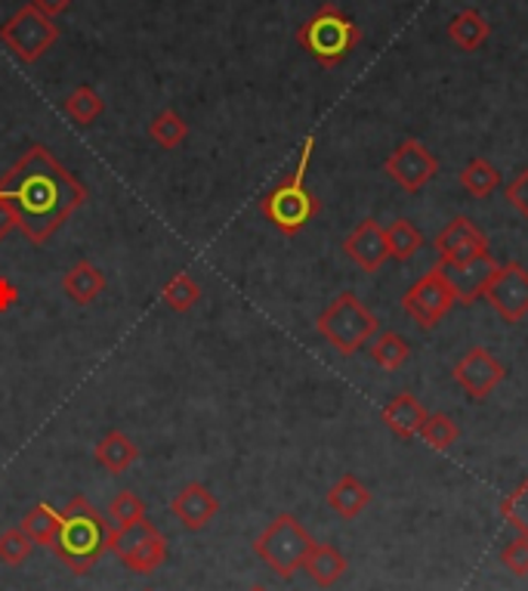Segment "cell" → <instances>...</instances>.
<instances>
[{
  "mask_svg": "<svg viewBox=\"0 0 528 591\" xmlns=\"http://www.w3.org/2000/svg\"><path fill=\"white\" fill-rule=\"evenodd\" d=\"M0 195L13 205L19 232L32 245H47L87 202V186L47 146H28L0 177Z\"/></svg>",
  "mask_w": 528,
  "mask_h": 591,
  "instance_id": "obj_1",
  "label": "cell"
},
{
  "mask_svg": "<svg viewBox=\"0 0 528 591\" xmlns=\"http://www.w3.org/2000/svg\"><path fill=\"white\" fill-rule=\"evenodd\" d=\"M108 533H112V523L105 521L84 496H74L59 511V530L50 548L71 573L87 576L108 552Z\"/></svg>",
  "mask_w": 528,
  "mask_h": 591,
  "instance_id": "obj_2",
  "label": "cell"
},
{
  "mask_svg": "<svg viewBox=\"0 0 528 591\" xmlns=\"http://www.w3.org/2000/svg\"><path fill=\"white\" fill-rule=\"evenodd\" d=\"M315 149V137L303 139V149H300V161L297 168L290 171L278 186L266 192L260 198V214L273 224L282 236H297L319 217L322 202L315 198V192L307 186V168L309 158Z\"/></svg>",
  "mask_w": 528,
  "mask_h": 591,
  "instance_id": "obj_3",
  "label": "cell"
},
{
  "mask_svg": "<svg viewBox=\"0 0 528 591\" xmlns=\"http://www.w3.org/2000/svg\"><path fill=\"white\" fill-rule=\"evenodd\" d=\"M297 41L322 69H337L343 59L358 47L361 29L343 13L341 7L324 3L297 29Z\"/></svg>",
  "mask_w": 528,
  "mask_h": 591,
  "instance_id": "obj_4",
  "label": "cell"
},
{
  "mask_svg": "<svg viewBox=\"0 0 528 591\" xmlns=\"http://www.w3.org/2000/svg\"><path fill=\"white\" fill-rule=\"evenodd\" d=\"M315 331L341 356H353L377 334V316L353 292H343L319 314Z\"/></svg>",
  "mask_w": 528,
  "mask_h": 591,
  "instance_id": "obj_5",
  "label": "cell"
},
{
  "mask_svg": "<svg viewBox=\"0 0 528 591\" xmlns=\"http://www.w3.org/2000/svg\"><path fill=\"white\" fill-rule=\"evenodd\" d=\"M315 539L294 514H278L273 523L254 539V555L273 570L278 579H290L297 570H303V560L312 552Z\"/></svg>",
  "mask_w": 528,
  "mask_h": 591,
  "instance_id": "obj_6",
  "label": "cell"
},
{
  "mask_svg": "<svg viewBox=\"0 0 528 591\" xmlns=\"http://www.w3.org/2000/svg\"><path fill=\"white\" fill-rule=\"evenodd\" d=\"M59 35H62L59 25L35 10L32 3L19 7L16 13L0 25V44L25 66H35L37 59H44L56 47Z\"/></svg>",
  "mask_w": 528,
  "mask_h": 591,
  "instance_id": "obj_7",
  "label": "cell"
},
{
  "mask_svg": "<svg viewBox=\"0 0 528 591\" xmlns=\"http://www.w3.org/2000/svg\"><path fill=\"white\" fill-rule=\"evenodd\" d=\"M108 552L118 557L127 570L149 576L164 567V560H168V539L161 536V530L154 523L142 518V521L130 523V526H112Z\"/></svg>",
  "mask_w": 528,
  "mask_h": 591,
  "instance_id": "obj_8",
  "label": "cell"
},
{
  "mask_svg": "<svg viewBox=\"0 0 528 591\" xmlns=\"http://www.w3.org/2000/svg\"><path fill=\"white\" fill-rule=\"evenodd\" d=\"M455 307V295L445 285L439 266H433L426 276H421L409 292L402 295V310L421 326V329H433L436 322H443L445 314Z\"/></svg>",
  "mask_w": 528,
  "mask_h": 591,
  "instance_id": "obj_9",
  "label": "cell"
},
{
  "mask_svg": "<svg viewBox=\"0 0 528 591\" xmlns=\"http://www.w3.org/2000/svg\"><path fill=\"white\" fill-rule=\"evenodd\" d=\"M485 300L504 322H523L528 316V270L523 263H504L497 266Z\"/></svg>",
  "mask_w": 528,
  "mask_h": 591,
  "instance_id": "obj_10",
  "label": "cell"
},
{
  "mask_svg": "<svg viewBox=\"0 0 528 591\" xmlns=\"http://www.w3.org/2000/svg\"><path fill=\"white\" fill-rule=\"evenodd\" d=\"M436 266H439V273H443L445 285L451 288L455 304L470 307V304H477L479 297H485V292H489V285H492V279L501 263L494 261L492 254L485 251V254L470 258V261L436 263Z\"/></svg>",
  "mask_w": 528,
  "mask_h": 591,
  "instance_id": "obj_11",
  "label": "cell"
},
{
  "mask_svg": "<svg viewBox=\"0 0 528 591\" xmlns=\"http://www.w3.org/2000/svg\"><path fill=\"white\" fill-rule=\"evenodd\" d=\"M383 168L405 192H421L439 171V158L433 156L421 139H405L395 146V152L387 158Z\"/></svg>",
  "mask_w": 528,
  "mask_h": 591,
  "instance_id": "obj_12",
  "label": "cell"
},
{
  "mask_svg": "<svg viewBox=\"0 0 528 591\" xmlns=\"http://www.w3.org/2000/svg\"><path fill=\"white\" fill-rule=\"evenodd\" d=\"M451 375H455V382H458L473 400H485L494 387L504 382L507 368H504L501 360H497L494 353H489L485 348H473L467 350L458 363H455V372H451Z\"/></svg>",
  "mask_w": 528,
  "mask_h": 591,
  "instance_id": "obj_13",
  "label": "cell"
},
{
  "mask_svg": "<svg viewBox=\"0 0 528 591\" xmlns=\"http://www.w3.org/2000/svg\"><path fill=\"white\" fill-rule=\"evenodd\" d=\"M346 258L361 266L365 273H377L383 263L390 261V245H387V229L377 224L375 217L361 220L346 239H343Z\"/></svg>",
  "mask_w": 528,
  "mask_h": 591,
  "instance_id": "obj_14",
  "label": "cell"
},
{
  "mask_svg": "<svg viewBox=\"0 0 528 591\" xmlns=\"http://www.w3.org/2000/svg\"><path fill=\"white\" fill-rule=\"evenodd\" d=\"M436 251H439V263L470 261V258H479L489 251V239L470 217H455L436 236Z\"/></svg>",
  "mask_w": 528,
  "mask_h": 591,
  "instance_id": "obj_15",
  "label": "cell"
},
{
  "mask_svg": "<svg viewBox=\"0 0 528 591\" xmlns=\"http://www.w3.org/2000/svg\"><path fill=\"white\" fill-rule=\"evenodd\" d=\"M171 514L183 523L186 530L198 533V530H205L207 523L220 514V502H217V496H214L205 484H186V487L173 496Z\"/></svg>",
  "mask_w": 528,
  "mask_h": 591,
  "instance_id": "obj_16",
  "label": "cell"
},
{
  "mask_svg": "<svg viewBox=\"0 0 528 591\" xmlns=\"http://www.w3.org/2000/svg\"><path fill=\"white\" fill-rule=\"evenodd\" d=\"M426 416H429V412H426L424 402L417 400L414 394H399V397H392V400L383 406L387 428H390L395 436H402V440H411V436L421 434Z\"/></svg>",
  "mask_w": 528,
  "mask_h": 591,
  "instance_id": "obj_17",
  "label": "cell"
},
{
  "mask_svg": "<svg viewBox=\"0 0 528 591\" xmlns=\"http://www.w3.org/2000/svg\"><path fill=\"white\" fill-rule=\"evenodd\" d=\"M62 292H66V297H69L71 304H78V307L93 304V300L105 292L103 270H100L96 263L78 261L74 266H69L66 276H62Z\"/></svg>",
  "mask_w": 528,
  "mask_h": 591,
  "instance_id": "obj_18",
  "label": "cell"
},
{
  "mask_svg": "<svg viewBox=\"0 0 528 591\" xmlns=\"http://www.w3.org/2000/svg\"><path fill=\"white\" fill-rule=\"evenodd\" d=\"M96 465H103L108 474H124L139 462V446L124 431H108L93 450Z\"/></svg>",
  "mask_w": 528,
  "mask_h": 591,
  "instance_id": "obj_19",
  "label": "cell"
},
{
  "mask_svg": "<svg viewBox=\"0 0 528 591\" xmlns=\"http://www.w3.org/2000/svg\"><path fill=\"white\" fill-rule=\"evenodd\" d=\"M303 570L309 573V579L315 582V586H322V589H331L334 582H341L346 570H349V564H346V557L334 548V545H328V542H315L312 545V552L303 560Z\"/></svg>",
  "mask_w": 528,
  "mask_h": 591,
  "instance_id": "obj_20",
  "label": "cell"
},
{
  "mask_svg": "<svg viewBox=\"0 0 528 591\" xmlns=\"http://www.w3.org/2000/svg\"><path fill=\"white\" fill-rule=\"evenodd\" d=\"M328 504H331L334 514H341L343 521H353L371 504V489L353 474H343L341 480L328 489Z\"/></svg>",
  "mask_w": 528,
  "mask_h": 591,
  "instance_id": "obj_21",
  "label": "cell"
},
{
  "mask_svg": "<svg viewBox=\"0 0 528 591\" xmlns=\"http://www.w3.org/2000/svg\"><path fill=\"white\" fill-rule=\"evenodd\" d=\"M489 35H492V25H489V19L482 16L479 10H460L458 16L448 22L451 44H458L460 50L467 53L479 50L489 41Z\"/></svg>",
  "mask_w": 528,
  "mask_h": 591,
  "instance_id": "obj_22",
  "label": "cell"
},
{
  "mask_svg": "<svg viewBox=\"0 0 528 591\" xmlns=\"http://www.w3.org/2000/svg\"><path fill=\"white\" fill-rule=\"evenodd\" d=\"M19 530L35 542V545H47L50 548L53 539H56V530H59V511L47 502H37L22 521H19Z\"/></svg>",
  "mask_w": 528,
  "mask_h": 591,
  "instance_id": "obj_23",
  "label": "cell"
},
{
  "mask_svg": "<svg viewBox=\"0 0 528 591\" xmlns=\"http://www.w3.org/2000/svg\"><path fill=\"white\" fill-rule=\"evenodd\" d=\"M409 356L411 348L402 334H395V331H377L375 338H371V360H375L380 368L395 372V368H402V365L409 363Z\"/></svg>",
  "mask_w": 528,
  "mask_h": 591,
  "instance_id": "obj_24",
  "label": "cell"
},
{
  "mask_svg": "<svg viewBox=\"0 0 528 591\" xmlns=\"http://www.w3.org/2000/svg\"><path fill=\"white\" fill-rule=\"evenodd\" d=\"M460 183H463V190L470 192V195L489 198V195H494L497 186H501V171L494 168L492 161H485V158H473V161L460 171Z\"/></svg>",
  "mask_w": 528,
  "mask_h": 591,
  "instance_id": "obj_25",
  "label": "cell"
},
{
  "mask_svg": "<svg viewBox=\"0 0 528 591\" xmlns=\"http://www.w3.org/2000/svg\"><path fill=\"white\" fill-rule=\"evenodd\" d=\"M62 112H66L74 124L87 127V124H93L100 115H103L105 103H103V96L90 88V84H81V88L71 90L69 100H66V105H62Z\"/></svg>",
  "mask_w": 528,
  "mask_h": 591,
  "instance_id": "obj_26",
  "label": "cell"
},
{
  "mask_svg": "<svg viewBox=\"0 0 528 591\" xmlns=\"http://www.w3.org/2000/svg\"><path fill=\"white\" fill-rule=\"evenodd\" d=\"M149 137H152V143H158L161 149H176V146H183L188 137L186 118H183L180 112H173V109H164V112H158L152 124H149Z\"/></svg>",
  "mask_w": 528,
  "mask_h": 591,
  "instance_id": "obj_27",
  "label": "cell"
},
{
  "mask_svg": "<svg viewBox=\"0 0 528 591\" xmlns=\"http://www.w3.org/2000/svg\"><path fill=\"white\" fill-rule=\"evenodd\" d=\"M387 245H390V258L395 261H409L421 251L424 245V232L414 227L411 220H392L387 227Z\"/></svg>",
  "mask_w": 528,
  "mask_h": 591,
  "instance_id": "obj_28",
  "label": "cell"
},
{
  "mask_svg": "<svg viewBox=\"0 0 528 591\" xmlns=\"http://www.w3.org/2000/svg\"><path fill=\"white\" fill-rule=\"evenodd\" d=\"M161 297H164L168 310H173V314H188V310L202 300V285L188 276V273H176V276L164 285Z\"/></svg>",
  "mask_w": 528,
  "mask_h": 591,
  "instance_id": "obj_29",
  "label": "cell"
},
{
  "mask_svg": "<svg viewBox=\"0 0 528 591\" xmlns=\"http://www.w3.org/2000/svg\"><path fill=\"white\" fill-rule=\"evenodd\" d=\"M421 440H424L429 450H448V446H455V440L460 436L458 431V421L451 416H445V412H433V416H426L424 428H421Z\"/></svg>",
  "mask_w": 528,
  "mask_h": 591,
  "instance_id": "obj_30",
  "label": "cell"
},
{
  "mask_svg": "<svg viewBox=\"0 0 528 591\" xmlns=\"http://www.w3.org/2000/svg\"><path fill=\"white\" fill-rule=\"evenodd\" d=\"M146 518V504L139 499L134 489H120L118 496L108 502V521L112 526H130Z\"/></svg>",
  "mask_w": 528,
  "mask_h": 591,
  "instance_id": "obj_31",
  "label": "cell"
},
{
  "mask_svg": "<svg viewBox=\"0 0 528 591\" xmlns=\"http://www.w3.org/2000/svg\"><path fill=\"white\" fill-rule=\"evenodd\" d=\"M32 548H35V542L28 539L19 526L0 533V564H7V567L25 564V560L32 557Z\"/></svg>",
  "mask_w": 528,
  "mask_h": 591,
  "instance_id": "obj_32",
  "label": "cell"
},
{
  "mask_svg": "<svg viewBox=\"0 0 528 591\" xmlns=\"http://www.w3.org/2000/svg\"><path fill=\"white\" fill-rule=\"evenodd\" d=\"M501 518L510 523L519 536H528V480H523V484L501 502Z\"/></svg>",
  "mask_w": 528,
  "mask_h": 591,
  "instance_id": "obj_33",
  "label": "cell"
},
{
  "mask_svg": "<svg viewBox=\"0 0 528 591\" xmlns=\"http://www.w3.org/2000/svg\"><path fill=\"white\" fill-rule=\"evenodd\" d=\"M501 564H504L513 576H528V536L507 542L504 552H501Z\"/></svg>",
  "mask_w": 528,
  "mask_h": 591,
  "instance_id": "obj_34",
  "label": "cell"
},
{
  "mask_svg": "<svg viewBox=\"0 0 528 591\" xmlns=\"http://www.w3.org/2000/svg\"><path fill=\"white\" fill-rule=\"evenodd\" d=\"M507 202L528 220V168H523L516 180L507 186Z\"/></svg>",
  "mask_w": 528,
  "mask_h": 591,
  "instance_id": "obj_35",
  "label": "cell"
},
{
  "mask_svg": "<svg viewBox=\"0 0 528 591\" xmlns=\"http://www.w3.org/2000/svg\"><path fill=\"white\" fill-rule=\"evenodd\" d=\"M13 229H19V217L16 211H13V205L0 195V242L13 232Z\"/></svg>",
  "mask_w": 528,
  "mask_h": 591,
  "instance_id": "obj_36",
  "label": "cell"
},
{
  "mask_svg": "<svg viewBox=\"0 0 528 591\" xmlns=\"http://www.w3.org/2000/svg\"><path fill=\"white\" fill-rule=\"evenodd\" d=\"M19 304V288L13 285V279L0 276V314H10Z\"/></svg>",
  "mask_w": 528,
  "mask_h": 591,
  "instance_id": "obj_37",
  "label": "cell"
},
{
  "mask_svg": "<svg viewBox=\"0 0 528 591\" xmlns=\"http://www.w3.org/2000/svg\"><path fill=\"white\" fill-rule=\"evenodd\" d=\"M28 3H32L35 10H41L44 16H50V19L62 16V13H66V10L71 7V0H28Z\"/></svg>",
  "mask_w": 528,
  "mask_h": 591,
  "instance_id": "obj_38",
  "label": "cell"
},
{
  "mask_svg": "<svg viewBox=\"0 0 528 591\" xmlns=\"http://www.w3.org/2000/svg\"><path fill=\"white\" fill-rule=\"evenodd\" d=\"M248 591H269V589H266V586H251Z\"/></svg>",
  "mask_w": 528,
  "mask_h": 591,
  "instance_id": "obj_39",
  "label": "cell"
},
{
  "mask_svg": "<svg viewBox=\"0 0 528 591\" xmlns=\"http://www.w3.org/2000/svg\"><path fill=\"white\" fill-rule=\"evenodd\" d=\"M142 591H154V589H142Z\"/></svg>",
  "mask_w": 528,
  "mask_h": 591,
  "instance_id": "obj_40",
  "label": "cell"
}]
</instances>
